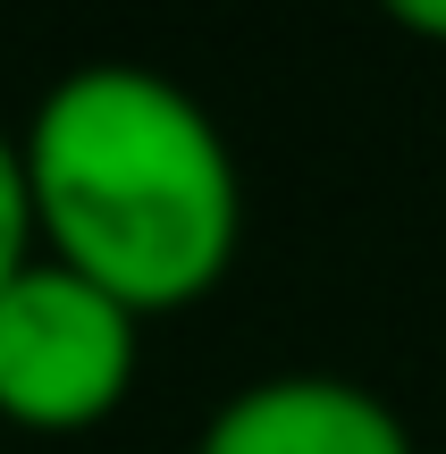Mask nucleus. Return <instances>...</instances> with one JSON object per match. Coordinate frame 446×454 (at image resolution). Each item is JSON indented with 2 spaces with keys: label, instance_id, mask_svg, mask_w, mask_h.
Masks as SVG:
<instances>
[{
  "label": "nucleus",
  "instance_id": "4",
  "mask_svg": "<svg viewBox=\"0 0 446 454\" xmlns=\"http://www.w3.org/2000/svg\"><path fill=\"white\" fill-rule=\"evenodd\" d=\"M34 261V202H26V160H17V135L0 127V286Z\"/></svg>",
  "mask_w": 446,
  "mask_h": 454
},
{
  "label": "nucleus",
  "instance_id": "3",
  "mask_svg": "<svg viewBox=\"0 0 446 454\" xmlns=\"http://www.w3.org/2000/svg\"><path fill=\"white\" fill-rule=\"evenodd\" d=\"M194 454H413L396 404L337 371H278L236 387L202 421Z\"/></svg>",
  "mask_w": 446,
  "mask_h": 454
},
{
  "label": "nucleus",
  "instance_id": "5",
  "mask_svg": "<svg viewBox=\"0 0 446 454\" xmlns=\"http://www.w3.org/2000/svg\"><path fill=\"white\" fill-rule=\"evenodd\" d=\"M396 26H413V34H438V43H446V0H396Z\"/></svg>",
  "mask_w": 446,
  "mask_h": 454
},
{
  "label": "nucleus",
  "instance_id": "1",
  "mask_svg": "<svg viewBox=\"0 0 446 454\" xmlns=\"http://www.w3.org/2000/svg\"><path fill=\"white\" fill-rule=\"evenodd\" d=\"M34 253L93 278L152 320L211 294L245 236V177L219 118L177 76L135 59L67 67L34 101L26 135Z\"/></svg>",
  "mask_w": 446,
  "mask_h": 454
},
{
  "label": "nucleus",
  "instance_id": "2",
  "mask_svg": "<svg viewBox=\"0 0 446 454\" xmlns=\"http://www.w3.org/2000/svg\"><path fill=\"white\" fill-rule=\"evenodd\" d=\"M144 362V320L93 278L34 253L0 286V421L76 438L110 421Z\"/></svg>",
  "mask_w": 446,
  "mask_h": 454
}]
</instances>
